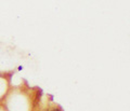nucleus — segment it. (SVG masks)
Returning a JSON list of instances; mask_svg holds the SVG:
<instances>
[{
	"label": "nucleus",
	"instance_id": "obj_1",
	"mask_svg": "<svg viewBox=\"0 0 130 111\" xmlns=\"http://www.w3.org/2000/svg\"><path fill=\"white\" fill-rule=\"evenodd\" d=\"M3 108L6 111H30L31 100L27 93L22 90H13L8 93L3 99Z\"/></svg>",
	"mask_w": 130,
	"mask_h": 111
},
{
	"label": "nucleus",
	"instance_id": "obj_2",
	"mask_svg": "<svg viewBox=\"0 0 130 111\" xmlns=\"http://www.w3.org/2000/svg\"><path fill=\"white\" fill-rule=\"evenodd\" d=\"M9 93V80L5 76H0V101L5 99Z\"/></svg>",
	"mask_w": 130,
	"mask_h": 111
},
{
	"label": "nucleus",
	"instance_id": "obj_3",
	"mask_svg": "<svg viewBox=\"0 0 130 111\" xmlns=\"http://www.w3.org/2000/svg\"><path fill=\"white\" fill-rule=\"evenodd\" d=\"M49 111H62V109H61L60 107H52Z\"/></svg>",
	"mask_w": 130,
	"mask_h": 111
},
{
	"label": "nucleus",
	"instance_id": "obj_4",
	"mask_svg": "<svg viewBox=\"0 0 130 111\" xmlns=\"http://www.w3.org/2000/svg\"><path fill=\"white\" fill-rule=\"evenodd\" d=\"M18 70H19V71L23 70V66H19V67H18Z\"/></svg>",
	"mask_w": 130,
	"mask_h": 111
},
{
	"label": "nucleus",
	"instance_id": "obj_5",
	"mask_svg": "<svg viewBox=\"0 0 130 111\" xmlns=\"http://www.w3.org/2000/svg\"><path fill=\"white\" fill-rule=\"evenodd\" d=\"M0 111H6V109H5V108H3V107H2V106H0Z\"/></svg>",
	"mask_w": 130,
	"mask_h": 111
}]
</instances>
